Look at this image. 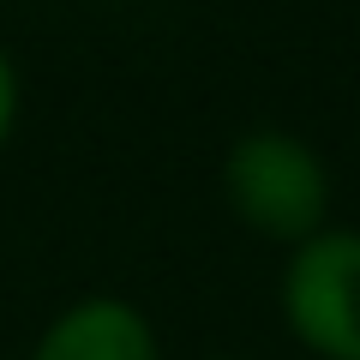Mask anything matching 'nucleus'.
Segmentation results:
<instances>
[{
  "label": "nucleus",
  "mask_w": 360,
  "mask_h": 360,
  "mask_svg": "<svg viewBox=\"0 0 360 360\" xmlns=\"http://www.w3.org/2000/svg\"><path fill=\"white\" fill-rule=\"evenodd\" d=\"M222 205L246 234L288 252L330 229V162L288 127H246L222 150Z\"/></svg>",
  "instance_id": "obj_1"
},
{
  "label": "nucleus",
  "mask_w": 360,
  "mask_h": 360,
  "mask_svg": "<svg viewBox=\"0 0 360 360\" xmlns=\"http://www.w3.org/2000/svg\"><path fill=\"white\" fill-rule=\"evenodd\" d=\"M276 319L312 360H360V229L330 222L283 252Z\"/></svg>",
  "instance_id": "obj_2"
},
{
  "label": "nucleus",
  "mask_w": 360,
  "mask_h": 360,
  "mask_svg": "<svg viewBox=\"0 0 360 360\" xmlns=\"http://www.w3.org/2000/svg\"><path fill=\"white\" fill-rule=\"evenodd\" d=\"M25 360H168L156 319L127 295H78L37 330Z\"/></svg>",
  "instance_id": "obj_3"
},
{
  "label": "nucleus",
  "mask_w": 360,
  "mask_h": 360,
  "mask_svg": "<svg viewBox=\"0 0 360 360\" xmlns=\"http://www.w3.org/2000/svg\"><path fill=\"white\" fill-rule=\"evenodd\" d=\"M18 108H25V84H18V66L6 54V42H0V156H6V144L18 132Z\"/></svg>",
  "instance_id": "obj_4"
},
{
  "label": "nucleus",
  "mask_w": 360,
  "mask_h": 360,
  "mask_svg": "<svg viewBox=\"0 0 360 360\" xmlns=\"http://www.w3.org/2000/svg\"><path fill=\"white\" fill-rule=\"evenodd\" d=\"M205 360H246V354H205Z\"/></svg>",
  "instance_id": "obj_5"
}]
</instances>
